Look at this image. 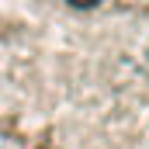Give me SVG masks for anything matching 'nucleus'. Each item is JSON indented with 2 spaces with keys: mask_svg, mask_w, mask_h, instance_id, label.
I'll return each instance as SVG.
<instances>
[{
  "mask_svg": "<svg viewBox=\"0 0 149 149\" xmlns=\"http://www.w3.org/2000/svg\"><path fill=\"white\" fill-rule=\"evenodd\" d=\"M0 142L149 149V0H0Z\"/></svg>",
  "mask_w": 149,
  "mask_h": 149,
  "instance_id": "obj_1",
  "label": "nucleus"
}]
</instances>
